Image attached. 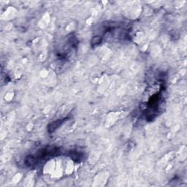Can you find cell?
I'll list each match as a JSON object with an SVG mask.
<instances>
[{"label":"cell","mask_w":187,"mask_h":187,"mask_svg":"<svg viewBox=\"0 0 187 187\" xmlns=\"http://www.w3.org/2000/svg\"><path fill=\"white\" fill-rule=\"evenodd\" d=\"M62 122H63V121H61V120H58L57 121L52 122L51 124H50L48 125V131H49L50 132H52L55 131L60 126V124Z\"/></svg>","instance_id":"6da1fadb"}]
</instances>
